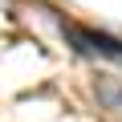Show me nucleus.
Segmentation results:
<instances>
[{"instance_id":"nucleus-1","label":"nucleus","mask_w":122,"mask_h":122,"mask_svg":"<svg viewBox=\"0 0 122 122\" xmlns=\"http://www.w3.org/2000/svg\"><path fill=\"white\" fill-rule=\"evenodd\" d=\"M73 41H77V49H86V53H102V57H114V61H122V41H114V37H106V33H94V29H81V25H61Z\"/></svg>"}]
</instances>
